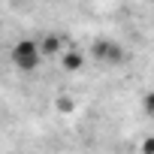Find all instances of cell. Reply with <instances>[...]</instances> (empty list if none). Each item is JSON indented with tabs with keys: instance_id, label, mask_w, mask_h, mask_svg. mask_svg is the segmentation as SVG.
Returning a JSON list of instances; mask_svg holds the SVG:
<instances>
[{
	"instance_id": "1",
	"label": "cell",
	"mask_w": 154,
	"mask_h": 154,
	"mask_svg": "<svg viewBox=\"0 0 154 154\" xmlns=\"http://www.w3.org/2000/svg\"><path fill=\"white\" fill-rule=\"evenodd\" d=\"M12 63H15V69H21V72H33L36 66H39V60H42V45H36V39H18L15 45H12Z\"/></svg>"
},
{
	"instance_id": "2",
	"label": "cell",
	"mask_w": 154,
	"mask_h": 154,
	"mask_svg": "<svg viewBox=\"0 0 154 154\" xmlns=\"http://www.w3.org/2000/svg\"><path fill=\"white\" fill-rule=\"evenodd\" d=\"M94 54L103 57L106 63H121V60H124V48H121L118 42H97V45H94Z\"/></svg>"
},
{
	"instance_id": "3",
	"label": "cell",
	"mask_w": 154,
	"mask_h": 154,
	"mask_svg": "<svg viewBox=\"0 0 154 154\" xmlns=\"http://www.w3.org/2000/svg\"><path fill=\"white\" fill-rule=\"evenodd\" d=\"M63 66H66V69H79V66H82V54H79V51L63 54Z\"/></svg>"
},
{
	"instance_id": "4",
	"label": "cell",
	"mask_w": 154,
	"mask_h": 154,
	"mask_svg": "<svg viewBox=\"0 0 154 154\" xmlns=\"http://www.w3.org/2000/svg\"><path fill=\"white\" fill-rule=\"evenodd\" d=\"M145 112H148V115H154V91H148V94H145Z\"/></svg>"
},
{
	"instance_id": "5",
	"label": "cell",
	"mask_w": 154,
	"mask_h": 154,
	"mask_svg": "<svg viewBox=\"0 0 154 154\" xmlns=\"http://www.w3.org/2000/svg\"><path fill=\"white\" fill-rule=\"evenodd\" d=\"M42 48H45V51H54V48H57V39H54V36H48V39H45V45H42Z\"/></svg>"
}]
</instances>
